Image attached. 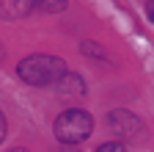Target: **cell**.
Listing matches in <instances>:
<instances>
[{"label": "cell", "mask_w": 154, "mask_h": 152, "mask_svg": "<svg viewBox=\"0 0 154 152\" xmlns=\"http://www.w3.org/2000/svg\"><path fill=\"white\" fill-rule=\"evenodd\" d=\"M33 6L44 14H61L69 6V0H33Z\"/></svg>", "instance_id": "cell-6"}, {"label": "cell", "mask_w": 154, "mask_h": 152, "mask_svg": "<svg viewBox=\"0 0 154 152\" xmlns=\"http://www.w3.org/2000/svg\"><path fill=\"white\" fill-rule=\"evenodd\" d=\"M55 86H58L61 94H66V97H83V94H85V80L77 72H66Z\"/></svg>", "instance_id": "cell-5"}, {"label": "cell", "mask_w": 154, "mask_h": 152, "mask_svg": "<svg viewBox=\"0 0 154 152\" xmlns=\"http://www.w3.org/2000/svg\"><path fill=\"white\" fill-rule=\"evenodd\" d=\"M6 130H8V122H6V116H3V111H0V141L6 138Z\"/></svg>", "instance_id": "cell-9"}, {"label": "cell", "mask_w": 154, "mask_h": 152, "mask_svg": "<svg viewBox=\"0 0 154 152\" xmlns=\"http://www.w3.org/2000/svg\"><path fill=\"white\" fill-rule=\"evenodd\" d=\"M52 130H55V138L61 141V144L72 147V144L85 141L94 133V119H91V113L72 108V111H63L61 116L55 119V127Z\"/></svg>", "instance_id": "cell-2"}, {"label": "cell", "mask_w": 154, "mask_h": 152, "mask_svg": "<svg viewBox=\"0 0 154 152\" xmlns=\"http://www.w3.org/2000/svg\"><path fill=\"white\" fill-rule=\"evenodd\" d=\"M33 0H0V17L3 20H22L33 11Z\"/></svg>", "instance_id": "cell-4"}, {"label": "cell", "mask_w": 154, "mask_h": 152, "mask_svg": "<svg viewBox=\"0 0 154 152\" xmlns=\"http://www.w3.org/2000/svg\"><path fill=\"white\" fill-rule=\"evenodd\" d=\"M17 75L28 86L44 89V86H55L66 75V64L58 55H28L25 61H19Z\"/></svg>", "instance_id": "cell-1"}, {"label": "cell", "mask_w": 154, "mask_h": 152, "mask_svg": "<svg viewBox=\"0 0 154 152\" xmlns=\"http://www.w3.org/2000/svg\"><path fill=\"white\" fill-rule=\"evenodd\" d=\"M107 127H110L113 136L121 138V141H140L146 136V125L135 116L132 111H124V108L107 113Z\"/></svg>", "instance_id": "cell-3"}, {"label": "cell", "mask_w": 154, "mask_h": 152, "mask_svg": "<svg viewBox=\"0 0 154 152\" xmlns=\"http://www.w3.org/2000/svg\"><path fill=\"white\" fill-rule=\"evenodd\" d=\"M80 50H83L85 55H94V58H105V53H102L99 47H96L94 42H83V44H80Z\"/></svg>", "instance_id": "cell-7"}, {"label": "cell", "mask_w": 154, "mask_h": 152, "mask_svg": "<svg viewBox=\"0 0 154 152\" xmlns=\"http://www.w3.org/2000/svg\"><path fill=\"white\" fill-rule=\"evenodd\" d=\"M11 152H28V149H11Z\"/></svg>", "instance_id": "cell-12"}, {"label": "cell", "mask_w": 154, "mask_h": 152, "mask_svg": "<svg viewBox=\"0 0 154 152\" xmlns=\"http://www.w3.org/2000/svg\"><path fill=\"white\" fill-rule=\"evenodd\" d=\"M149 11H154V0H149Z\"/></svg>", "instance_id": "cell-10"}, {"label": "cell", "mask_w": 154, "mask_h": 152, "mask_svg": "<svg viewBox=\"0 0 154 152\" xmlns=\"http://www.w3.org/2000/svg\"><path fill=\"white\" fill-rule=\"evenodd\" d=\"M96 152H127V147H124L121 141H107V144H102V147H96Z\"/></svg>", "instance_id": "cell-8"}, {"label": "cell", "mask_w": 154, "mask_h": 152, "mask_svg": "<svg viewBox=\"0 0 154 152\" xmlns=\"http://www.w3.org/2000/svg\"><path fill=\"white\" fill-rule=\"evenodd\" d=\"M149 20H151V22H154V11H149Z\"/></svg>", "instance_id": "cell-11"}]
</instances>
